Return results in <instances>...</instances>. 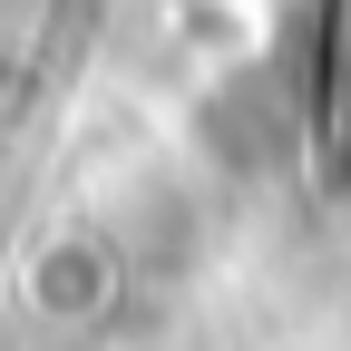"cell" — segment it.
Segmentation results:
<instances>
[{"instance_id":"cell-2","label":"cell","mask_w":351,"mask_h":351,"mask_svg":"<svg viewBox=\"0 0 351 351\" xmlns=\"http://www.w3.org/2000/svg\"><path fill=\"white\" fill-rule=\"evenodd\" d=\"M29 302H39L49 322L108 313V302H117V244H108V234H59L49 254L29 263Z\"/></svg>"},{"instance_id":"cell-1","label":"cell","mask_w":351,"mask_h":351,"mask_svg":"<svg viewBox=\"0 0 351 351\" xmlns=\"http://www.w3.org/2000/svg\"><path fill=\"white\" fill-rule=\"evenodd\" d=\"M293 137H302V98H293L274 69H244V78H225L205 98V147L225 156V166H283Z\"/></svg>"}]
</instances>
